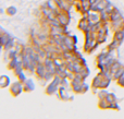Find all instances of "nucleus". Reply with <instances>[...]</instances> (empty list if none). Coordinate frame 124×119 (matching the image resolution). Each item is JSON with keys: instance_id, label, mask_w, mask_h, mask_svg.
Returning <instances> with one entry per match:
<instances>
[{"instance_id": "f257e3e1", "label": "nucleus", "mask_w": 124, "mask_h": 119, "mask_svg": "<svg viewBox=\"0 0 124 119\" xmlns=\"http://www.w3.org/2000/svg\"><path fill=\"white\" fill-rule=\"evenodd\" d=\"M121 17H122V15H121V13L119 12L118 10H116L114 12H112V13H111V20H112L113 22L121 20Z\"/></svg>"}, {"instance_id": "f03ea898", "label": "nucleus", "mask_w": 124, "mask_h": 119, "mask_svg": "<svg viewBox=\"0 0 124 119\" xmlns=\"http://www.w3.org/2000/svg\"><path fill=\"white\" fill-rule=\"evenodd\" d=\"M78 26H79V28H82V30H87L88 28V22L86 21V20H82V21L79 22Z\"/></svg>"}, {"instance_id": "7ed1b4c3", "label": "nucleus", "mask_w": 124, "mask_h": 119, "mask_svg": "<svg viewBox=\"0 0 124 119\" xmlns=\"http://www.w3.org/2000/svg\"><path fill=\"white\" fill-rule=\"evenodd\" d=\"M59 19H60V23L61 24H68V17L66 15H64V14H60L59 15Z\"/></svg>"}]
</instances>
